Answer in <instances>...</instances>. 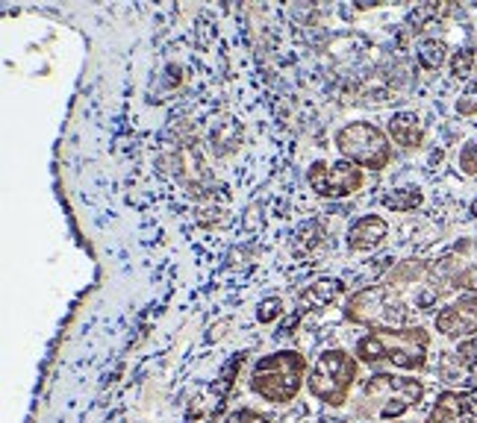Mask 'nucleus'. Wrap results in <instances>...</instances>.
Masks as SVG:
<instances>
[{
  "label": "nucleus",
  "instance_id": "obj_1",
  "mask_svg": "<svg viewBox=\"0 0 477 423\" xmlns=\"http://www.w3.org/2000/svg\"><path fill=\"white\" fill-rule=\"evenodd\" d=\"M445 282L439 279L433 262L404 259L383 276V282L369 285L345 300V320L377 329H406L418 327V318L433 312L445 297Z\"/></svg>",
  "mask_w": 477,
  "mask_h": 423
},
{
  "label": "nucleus",
  "instance_id": "obj_2",
  "mask_svg": "<svg viewBox=\"0 0 477 423\" xmlns=\"http://www.w3.org/2000/svg\"><path fill=\"white\" fill-rule=\"evenodd\" d=\"M430 352V332L425 327L406 329H377L362 335L354 356L369 368H398V371H422Z\"/></svg>",
  "mask_w": 477,
  "mask_h": 423
},
{
  "label": "nucleus",
  "instance_id": "obj_3",
  "mask_svg": "<svg viewBox=\"0 0 477 423\" xmlns=\"http://www.w3.org/2000/svg\"><path fill=\"white\" fill-rule=\"evenodd\" d=\"M425 397V383L415 376L374 373L359 385L357 415L374 423H398Z\"/></svg>",
  "mask_w": 477,
  "mask_h": 423
},
{
  "label": "nucleus",
  "instance_id": "obj_4",
  "mask_svg": "<svg viewBox=\"0 0 477 423\" xmlns=\"http://www.w3.org/2000/svg\"><path fill=\"white\" fill-rule=\"evenodd\" d=\"M306 359L298 350H277L269 356H259L250 368V379L248 388L254 397L274 403V406H286L301 394L304 383H306Z\"/></svg>",
  "mask_w": 477,
  "mask_h": 423
},
{
  "label": "nucleus",
  "instance_id": "obj_5",
  "mask_svg": "<svg viewBox=\"0 0 477 423\" xmlns=\"http://www.w3.org/2000/svg\"><path fill=\"white\" fill-rule=\"evenodd\" d=\"M359 376V359L350 356L342 347H330L315 359V364L306 373V388L310 394L330 408H339L348 403L350 388L357 385Z\"/></svg>",
  "mask_w": 477,
  "mask_h": 423
},
{
  "label": "nucleus",
  "instance_id": "obj_6",
  "mask_svg": "<svg viewBox=\"0 0 477 423\" xmlns=\"http://www.w3.org/2000/svg\"><path fill=\"white\" fill-rule=\"evenodd\" d=\"M336 150L339 156L350 165H357L359 171L369 168V171H383L392 162V144L389 135L383 130H377L369 121H354L345 124L342 130H336Z\"/></svg>",
  "mask_w": 477,
  "mask_h": 423
},
{
  "label": "nucleus",
  "instance_id": "obj_7",
  "mask_svg": "<svg viewBox=\"0 0 477 423\" xmlns=\"http://www.w3.org/2000/svg\"><path fill=\"white\" fill-rule=\"evenodd\" d=\"M362 171L357 165H350L345 159L339 162H313L306 171V182L310 188L321 197V200H342L362 188Z\"/></svg>",
  "mask_w": 477,
  "mask_h": 423
},
{
  "label": "nucleus",
  "instance_id": "obj_8",
  "mask_svg": "<svg viewBox=\"0 0 477 423\" xmlns=\"http://www.w3.org/2000/svg\"><path fill=\"white\" fill-rule=\"evenodd\" d=\"M445 288L477 294V238H460L433 262Z\"/></svg>",
  "mask_w": 477,
  "mask_h": 423
},
{
  "label": "nucleus",
  "instance_id": "obj_9",
  "mask_svg": "<svg viewBox=\"0 0 477 423\" xmlns=\"http://www.w3.org/2000/svg\"><path fill=\"white\" fill-rule=\"evenodd\" d=\"M436 332L445 338H474L477 335V294H466L436 312Z\"/></svg>",
  "mask_w": 477,
  "mask_h": 423
},
{
  "label": "nucleus",
  "instance_id": "obj_10",
  "mask_svg": "<svg viewBox=\"0 0 477 423\" xmlns=\"http://www.w3.org/2000/svg\"><path fill=\"white\" fill-rule=\"evenodd\" d=\"M427 423H477L474 391H442L430 408Z\"/></svg>",
  "mask_w": 477,
  "mask_h": 423
},
{
  "label": "nucleus",
  "instance_id": "obj_11",
  "mask_svg": "<svg viewBox=\"0 0 477 423\" xmlns=\"http://www.w3.org/2000/svg\"><path fill=\"white\" fill-rule=\"evenodd\" d=\"M386 235H389V223L380 215H362L348 227L345 244L354 253H371L386 242Z\"/></svg>",
  "mask_w": 477,
  "mask_h": 423
},
{
  "label": "nucleus",
  "instance_id": "obj_12",
  "mask_svg": "<svg viewBox=\"0 0 477 423\" xmlns=\"http://www.w3.org/2000/svg\"><path fill=\"white\" fill-rule=\"evenodd\" d=\"M342 291H345V285L339 279H318V282H313V285H306L301 294H298V318L301 315H306V312H315V309H325V306H330V303H336L342 297Z\"/></svg>",
  "mask_w": 477,
  "mask_h": 423
},
{
  "label": "nucleus",
  "instance_id": "obj_13",
  "mask_svg": "<svg viewBox=\"0 0 477 423\" xmlns=\"http://www.w3.org/2000/svg\"><path fill=\"white\" fill-rule=\"evenodd\" d=\"M389 138L404 150H415L425 141V124L415 112H398L389 121Z\"/></svg>",
  "mask_w": 477,
  "mask_h": 423
},
{
  "label": "nucleus",
  "instance_id": "obj_14",
  "mask_svg": "<svg viewBox=\"0 0 477 423\" xmlns=\"http://www.w3.org/2000/svg\"><path fill=\"white\" fill-rule=\"evenodd\" d=\"M422 203H425V194H422V188H415V186L398 188V191H392V194L383 197V206L392 209V212H398V215H404V212H413Z\"/></svg>",
  "mask_w": 477,
  "mask_h": 423
},
{
  "label": "nucleus",
  "instance_id": "obj_15",
  "mask_svg": "<svg viewBox=\"0 0 477 423\" xmlns=\"http://www.w3.org/2000/svg\"><path fill=\"white\" fill-rule=\"evenodd\" d=\"M445 41H439V38H425L422 45H418V50H415V59H418V65H422L425 70H436V68H442V62H445Z\"/></svg>",
  "mask_w": 477,
  "mask_h": 423
},
{
  "label": "nucleus",
  "instance_id": "obj_16",
  "mask_svg": "<svg viewBox=\"0 0 477 423\" xmlns=\"http://www.w3.org/2000/svg\"><path fill=\"white\" fill-rule=\"evenodd\" d=\"M477 68V47H462L451 56V74L457 80H469Z\"/></svg>",
  "mask_w": 477,
  "mask_h": 423
},
{
  "label": "nucleus",
  "instance_id": "obj_17",
  "mask_svg": "<svg viewBox=\"0 0 477 423\" xmlns=\"http://www.w3.org/2000/svg\"><path fill=\"white\" fill-rule=\"evenodd\" d=\"M457 115H477V80H471L469 82V89L460 94V101H457Z\"/></svg>",
  "mask_w": 477,
  "mask_h": 423
},
{
  "label": "nucleus",
  "instance_id": "obj_18",
  "mask_svg": "<svg viewBox=\"0 0 477 423\" xmlns=\"http://www.w3.org/2000/svg\"><path fill=\"white\" fill-rule=\"evenodd\" d=\"M457 362L462 364L466 371H471L474 364H477V335L474 338H469V341H460V347H457Z\"/></svg>",
  "mask_w": 477,
  "mask_h": 423
},
{
  "label": "nucleus",
  "instance_id": "obj_19",
  "mask_svg": "<svg viewBox=\"0 0 477 423\" xmlns=\"http://www.w3.org/2000/svg\"><path fill=\"white\" fill-rule=\"evenodd\" d=\"M460 171L466 177H477V141H469L460 150Z\"/></svg>",
  "mask_w": 477,
  "mask_h": 423
},
{
  "label": "nucleus",
  "instance_id": "obj_20",
  "mask_svg": "<svg viewBox=\"0 0 477 423\" xmlns=\"http://www.w3.org/2000/svg\"><path fill=\"white\" fill-rule=\"evenodd\" d=\"M224 423H274V420L259 415V412H254V408H236L233 415H227V420H224Z\"/></svg>",
  "mask_w": 477,
  "mask_h": 423
},
{
  "label": "nucleus",
  "instance_id": "obj_21",
  "mask_svg": "<svg viewBox=\"0 0 477 423\" xmlns=\"http://www.w3.org/2000/svg\"><path fill=\"white\" fill-rule=\"evenodd\" d=\"M277 315H280V300H277V297L259 303V312H257V320H259V323H271Z\"/></svg>",
  "mask_w": 477,
  "mask_h": 423
}]
</instances>
